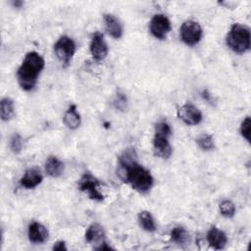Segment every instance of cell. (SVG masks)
Wrapping results in <instances>:
<instances>
[{
  "mask_svg": "<svg viewBox=\"0 0 251 251\" xmlns=\"http://www.w3.org/2000/svg\"><path fill=\"white\" fill-rule=\"evenodd\" d=\"M134 148H127L119 157V175L122 179L139 193H147L153 186L151 173L136 161Z\"/></svg>",
  "mask_w": 251,
  "mask_h": 251,
  "instance_id": "1",
  "label": "cell"
},
{
  "mask_svg": "<svg viewBox=\"0 0 251 251\" xmlns=\"http://www.w3.org/2000/svg\"><path fill=\"white\" fill-rule=\"evenodd\" d=\"M44 66V59L39 53L29 51L25 54L17 71V80L23 90L30 91L34 88Z\"/></svg>",
  "mask_w": 251,
  "mask_h": 251,
  "instance_id": "2",
  "label": "cell"
},
{
  "mask_svg": "<svg viewBox=\"0 0 251 251\" xmlns=\"http://www.w3.org/2000/svg\"><path fill=\"white\" fill-rule=\"evenodd\" d=\"M227 47L237 54H244L251 46V34L248 26L241 24H233L226 37Z\"/></svg>",
  "mask_w": 251,
  "mask_h": 251,
  "instance_id": "3",
  "label": "cell"
},
{
  "mask_svg": "<svg viewBox=\"0 0 251 251\" xmlns=\"http://www.w3.org/2000/svg\"><path fill=\"white\" fill-rule=\"evenodd\" d=\"M75 51V42L68 35L60 36L54 44V53L64 67L70 65Z\"/></svg>",
  "mask_w": 251,
  "mask_h": 251,
  "instance_id": "4",
  "label": "cell"
},
{
  "mask_svg": "<svg viewBox=\"0 0 251 251\" xmlns=\"http://www.w3.org/2000/svg\"><path fill=\"white\" fill-rule=\"evenodd\" d=\"M179 36L180 40L185 45L195 46L201 41L203 30L197 22L193 20H187L182 23L179 28Z\"/></svg>",
  "mask_w": 251,
  "mask_h": 251,
  "instance_id": "5",
  "label": "cell"
},
{
  "mask_svg": "<svg viewBox=\"0 0 251 251\" xmlns=\"http://www.w3.org/2000/svg\"><path fill=\"white\" fill-rule=\"evenodd\" d=\"M77 186L80 191L87 193L89 199L97 202L104 200V195L100 191L101 182L91 173L87 172L83 174L78 180Z\"/></svg>",
  "mask_w": 251,
  "mask_h": 251,
  "instance_id": "6",
  "label": "cell"
},
{
  "mask_svg": "<svg viewBox=\"0 0 251 251\" xmlns=\"http://www.w3.org/2000/svg\"><path fill=\"white\" fill-rule=\"evenodd\" d=\"M172 29L171 21L163 14H156L152 17L149 23V30L151 34L160 40L167 38L169 32Z\"/></svg>",
  "mask_w": 251,
  "mask_h": 251,
  "instance_id": "7",
  "label": "cell"
},
{
  "mask_svg": "<svg viewBox=\"0 0 251 251\" xmlns=\"http://www.w3.org/2000/svg\"><path fill=\"white\" fill-rule=\"evenodd\" d=\"M89 51L91 57L96 62H102L108 55V45L105 41L103 33L96 31L92 34L89 44Z\"/></svg>",
  "mask_w": 251,
  "mask_h": 251,
  "instance_id": "8",
  "label": "cell"
},
{
  "mask_svg": "<svg viewBox=\"0 0 251 251\" xmlns=\"http://www.w3.org/2000/svg\"><path fill=\"white\" fill-rule=\"evenodd\" d=\"M177 117L187 126H196L202 122L203 116L201 111L192 104L186 103L177 110Z\"/></svg>",
  "mask_w": 251,
  "mask_h": 251,
  "instance_id": "9",
  "label": "cell"
},
{
  "mask_svg": "<svg viewBox=\"0 0 251 251\" xmlns=\"http://www.w3.org/2000/svg\"><path fill=\"white\" fill-rule=\"evenodd\" d=\"M49 236V231L47 227L38 222H32L29 224L27 228L28 240L33 244L44 243Z\"/></svg>",
  "mask_w": 251,
  "mask_h": 251,
  "instance_id": "10",
  "label": "cell"
},
{
  "mask_svg": "<svg viewBox=\"0 0 251 251\" xmlns=\"http://www.w3.org/2000/svg\"><path fill=\"white\" fill-rule=\"evenodd\" d=\"M206 239L209 245L215 250L224 249L227 243V236L225 231L216 226H211L206 234Z\"/></svg>",
  "mask_w": 251,
  "mask_h": 251,
  "instance_id": "11",
  "label": "cell"
},
{
  "mask_svg": "<svg viewBox=\"0 0 251 251\" xmlns=\"http://www.w3.org/2000/svg\"><path fill=\"white\" fill-rule=\"evenodd\" d=\"M153 150L154 154L161 159H169L173 153L169 138L157 134H154Z\"/></svg>",
  "mask_w": 251,
  "mask_h": 251,
  "instance_id": "12",
  "label": "cell"
},
{
  "mask_svg": "<svg viewBox=\"0 0 251 251\" xmlns=\"http://www.w3.org/2000/svg\"><path fill=\"white\" fill-rule=\"evenodd\" d=\"M43 180V176L39 170L35 168L27 169L20 179V184L25 189H32L38 186Z\"/></svg>",
  "mask_w": 251,
  "mask_h": 251,
  "instance_id": "13",
  "label": "cell"
},
{
  "mask_svg": "<svg viewBox=\"0 0 251 251\" xmlns=\"http://www.w3.org/2000/svg\"><path fill=\"white\" fill-rule=\"evenodd\" d=\"M104 25L107 33L115 39H119L123 36L124 29L121 22L112 14H104L103 16Z\"/></svg>",
  "mask_w": 251,
  "mask_h": 251,
  "instance_id": "14",
  "label": "cell"
},
{
  "mask_svg": "<svg viewBox=\"0 0 251 251\" xmlns=\"http://www.w3.org/2000/svg\"><path fill=\"white\" fill-rule=\"evenodd\" d=\"M85 240L91 244L100 245L105 241L104 227L98 223H92L85 231Z\"/></svg>",
  "mask_w": 251,
  "mask_h": 251,
  "instance_id": "15",
  "label": "cell"
},
{
  "mask_svg": "<svg viewBox=\"0 0 251 251\" xmlns=\"http://www.w3.org/2000/svg\"><path fill=\"white\" fill-rule=\"evenodd\" d=\"M44 170L47 176L56 178L63 175L65 170V165L56 156H50L45 161Z\"/></svg>",
  "mask_w": 251,
  "mask_h": 251,
  "instance_id": "16",
  "label": "cell"
},
{
  "mask_svg": "<svg viewBox=\"0 0 251 251\" xmlns=\"http://www.w3.org/2000/svg\"><path fill=\"white\" fill-rule=\"evenodd\" d=\"M63 122H64L65 126L70 129L74 130V129H76L79 127V126L81 124V118H80L79 113L77 112L76 105L72 104L69 106V108L67 109V111L64 114Z\"/></svg>",
  "mask_w": 251,
  "mask_h": 251,
  "instance_id": "17",
  "label": "cell"
},
{
  "mask_svg": "<svg viewBox=\"0 0 251 251\" xmlns=\"http://www.w3.org/2000/svg\"><path fill=\"white\" fill-rule=\"evenodd\" d=\"M137 220L140 227L148 232H154L156 230V223L149 211H141L137 215Z\"/></svg>",
  "mask_w": 251,
  "mask_h": 251,
  "instance_id": "18",
  "label": "cell"
},
{
  "mask_svg": "<svg viewBox=\"0 0 251 251\" xmlns=\"http://www.w3.org/2000/svg\"><path fill=\"white\" fill-rule=\"evenodd\" d=\"M0 116L2 121L7 122L14 118L15 116V105L14 101L9 98L5 97L0 102Z\"/></svg>",
  "mask_w": 251,
  "mask_h": 251,
  "instance_id": "19",
  "label": "cell"
},
{
  "mask_svg": "<svg viewBox=\"0 0 251 251\" xmlns=\"http://www.w3.org/2000/svg\"><path fill=\"white\" fill-rule=\"evenodd\" d=\"M171 239L176 244H185L189 240V233L183 226H175L170 232Z\"/></svg>",
  "mask_w": 251,
  "mask_h": 251,
  "instance_id": "20",
  "label": "cell"
},
{
  "mask_svg": "<svg viewBox=\"0 0 251 251\" xmlns=\"http://www.w3.org/2000/svg\"><path fill=\"white\" fill-rule=\"evenodd\" d=\"M196 143L203 151H211L215 148V140L212 134H204L197 138Z\"/></svg>",
  "mask_w": 251,
  "mask_h": 251,
  "instance_id": "21",
  "label": "cell"
},
{
  "mask_svg": "<svg viewBox=\"0 0 251 251\" xmlns=\"http://www.w3.org/2000/svg\"><path fill=\"white\" fill-rule=\"evenodd\" d=\"M219 210H220L221 215L226 219L232 218L235 214V206L229 200H223L219 204Z\"/></svg>",
  "mask_w": 251,
  "mask_h": 251,
  "instance_id": "22",
  "label": "cell"
},
{
  "mask_svg": "<svg viewBox=\"0 0 251 251\" xmlns=\"http://www.w3.org/2000/svg\"><path fill=\"white\" fill-rule=\"evenodd\" d=\"M154 130H155V134L165 136L168 138L172 134V128H171L170 125L165 121H160L157 124H155Z\"/></svg>",
  "mask_w": 251,
  "mask_h": 251,
  "instance_id": "23",
  "label": "cell"
},
{
  "mask_svg": "<svg viewBox=\"0 0 251 251\" xmlns=\"http://www.w3.org/2000/svg\"><path fill=\"white\" fill-rule=\"evenodd\" d=\"M10 148L13 153L19 154L23 150V138L19 133H14L10 138Z\"/></svg>",
  "mask_w": 251,
  "mask_h": 251,
  "instance_id": "24",
  "label": "cell"
},
{
  "mask_svg": "<svg viewBox=\"0 0 251 251\" xmlns=\"http://www.w3.org/2000/svg\"><path fill=\"white\" fill-rule=\"evenodd\" d=\"M250 126H251V120L250 117H246L240 125V133L242 135V137L246 140V141H250Z\"/></svg>",
  "mask_w": 251,
  "mask_h": 251,
  "instance_id": "25",
  "label": "cell"
},
{
  "mask_svg": "<svg viewBox=\"0 0 251 251\" xmlns=\"http://www.w3.org/2000/svg\"><path fill=\"white\" fill-rule=\"evenodd\" d=\"M114 105L119 110H124L126 105V97L124 95V93H118L115 100Z\"/></svg>",
  "mask_w": 251,
  "mask_h": 251,
  "instance_id": "26",
  "label": "cell"
},
{
  "mask_svg": "<svg viewBox=\"0 0 251 251\" xmlns=\"http://www.w3.org/2000/svg\"><path fill=\"white\" fill-rule=\"evenodd\" d=\"M52 249H53L54 251H63V250L65 251V250H67L68 248H67V246H66L65 241L60 240V241H57V242L54 243Z\"/></svg>",
  "mask_w": 251,
  "mask_h": 251,
  "instance_id": "27",
  "label": "cell"
},
{
  "mask_svg": "<svg viewBox=\"0 0 251 251\" xmlns=\"http://www.w3.org/2000/svg\"><path fill=\"white\" fill-rule=\"evenodd\" d=\"M201 95H202V97H203L205 100H207L208 102H210V103H212V102H213L212 94H211L208 90H203V91L201 92Z\"/></svg>",
  "mask_w": 251,
  "mask_h": 251,
  "instance_id": "28",
  "label": "cell"
},
{
  "mask_svg": "<svg viewBox=\"0 0 251 251\" xmlns=\"http://www.w3.org/2000/svg\"><path fill=\"white\" fill-rule=\"evenodd\" d=\"M95 249H96V250H100V251H104V250H112L113 248H112L110 245H108V244L106 243V241H104L103 243H101L100 245H98L97 247H95Z\"/></svg>",
  "mask_w": 251,
  "mask_h": 251,
  "instance_id": "29",
  "label": "cell"
},
{
  "mask_svg": "<svg viewBox=\"0 0 251 251\" xmlns=\"http://www.w3.org/2000/svg\"><path fill=\"white\" fill-rule=\"evenodd\" d=\"M24 4V2L23 1H14L13 2V5L16 7V8H20V7H22V5Z\"/></svg>",
  "mask_w": 251,
  "mask_h": 251,
  "instance_id": "30",
  "label": "cell"
}]
</instances>
